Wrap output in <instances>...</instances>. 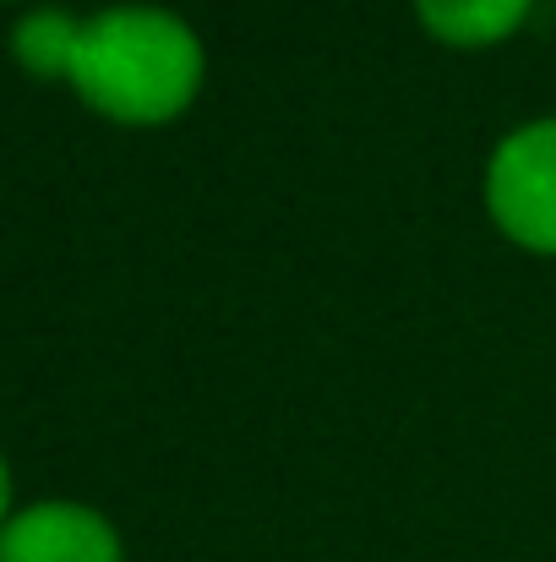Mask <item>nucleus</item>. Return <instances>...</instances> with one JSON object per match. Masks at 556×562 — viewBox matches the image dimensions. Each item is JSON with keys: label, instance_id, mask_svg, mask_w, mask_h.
Instances as JSON below:
<instances>
[{"label": "nucleus", "instance_id": "obj_1", "mask_svg": "<svg viewBox=\"0 0 556 562\" xmlns=\"http://www.w3.org/2000/svg\"><path fill=\"white\" fill-rule=\"evenodd\" d=\"M66 77L93 110L132 126H159L196 99L202 44L175 11L110 5L82 22Z\"/></svg>", "mask_w": 556, "mask_h": 562}, {"label": "nucleus", "instance_id": "obj_2", "mask_svg": "<svg viewBox=\"0 0 556 562\" xmlns=\"http://www.w3.org/2000/svg\"><path fill=\"white\" fill-rule=\"evenodd\" d=\"M486 202L508 240L556 257V121L502 137L486 170Z\"/></svg>", "mask_w": 556, "mask_h": 562}, {"label": "nucleus", "instance_id": "obj_3", "mask_svg": "<svg viewBox=\"0 0 556 562\" xmlns=\"http://www.w3.org/2000/svg\"><path fill=\"white\" fill-rule=\"evenodd\" d=\"M0 562H121V536L82 503H38L0 525Z\"/></svg>", "mask_w": 556, "mask_h": 562}, {"label": "nucleus", "instance_id": "obj_4", "mask_svg": "<svg viewBox=\"0 0 556 562\" xmlns=\"http://www.w3.org/2000/svg\"><path fill=\"white\" fill-rule=\"evenodd\" d=\"M415 11L431 38L453 49H486L530 16V0H415Z\"/></svg>", "mask_w": 556, "mask_h": 562}, {"label": "nucleus", "instance_id": "obj_5", "mask_svg": "<svg viewBox=\"0 0 556 562\" xmlns=\"http://www.w3.org/2000/svg\"><path fill=\"white\" fill-rule=\"evenodd\" d=\"M77 33L82 22L60 5H44V11H27L16 27H11V49L27 71L38 77H66L71 71V49H77Z\"/></svg>", "mask_w": 556, "mask_h": 562}, {"label": "nucleus", "instance_id": "obj_6", "mask_svg": "<svg viewBox=\"0 0 556 562\" xmlns=\"http://www.w3.org/2000/svg\"><path fill=\"white\" fill-rule=\"evenodd\" d=\"M5 503H11V475H5V459H0V525H5Z\"/></svg>", "mask_w": 556, "mask_h": 562}]
</instances>
